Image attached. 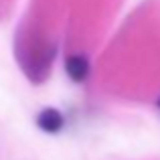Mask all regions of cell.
Instances as JSON below:
<instances>
[{"instance_id":"6da1fadb","label":"cell","mask_w":160,"mask_h":160,"mask_svg":"<svg viewBox=\"0 0 160 160\" xmlns=\"http://www.w3.org/2000/svg\"><path fill=\"white\" fill-rule=\"evenodd\" d=\"M37 126L47 134H55V132H61L63 130L65 118H63V113L59 112V109L45 108V109H41L39 116H37Z\"/></svg>"},{"instance_id":"7a4b0ae2","label":"cell","mask_w":160,"mask_h":160,"mask_svg":"<svg viewBox=\"0 0 160 160\" xmlns=\"http://www.w3.org/2000/svg\"><path fill=\"white\" fill-rule=\"evenodd\" d=\"M65 71L71 77V81L81 83L89 75V61H87L85 55H71L65 61Z\"/></svg>"},{"instance_id":"3957f363","label":"cell","mask_w":160,"mask_h":160,"mask_svg":"<svg viewBox=\"0 0 160 160\" xmlns=\"http://www.w3.org/2000/svg\"><path fill=\"white\" fill-rule=\"evenodd\" d=\"M158 108H160V99H158Z\"/></svg>"}]
</instances>
